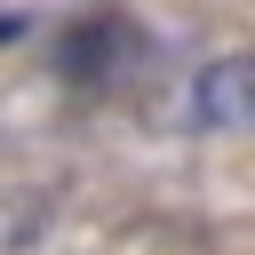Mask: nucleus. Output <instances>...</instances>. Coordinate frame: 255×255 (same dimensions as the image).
I'll use <instances>...</instances> for the list:
<instances>
[{"mask_svg":"<svg viewBox=\"0 0 255 255\" xmlns=\"http://www.w3.org/2000/svg\"><path fill=\"white\" fill-rule=\"evenodd\" d=\"M191 120L199 128H255V48L215 56L191 80Z\"/></svg>","mask_w":255,"mask_h":255,"instance_id":"nucleus-1","label":"nucleus"}]
</instances>
